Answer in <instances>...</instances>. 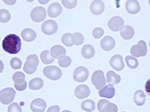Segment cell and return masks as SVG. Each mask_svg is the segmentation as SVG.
<instances>
[{"label": "cell", "mask_w": 150, "mask_h": 112, "mask_svg": "<svg viewBox=\"0 0 150 112\" xmlns=\"http://www.w3.org/2000/svg\"><path fill=\"white\" fill-rule=\"evenodd\" d=\"M125 62H126L128 67L131 68V69H136V68L138 66L139 64L138 60L131 55L126 56V58H125Z\"/></svg>", "instance_id": "obj_30"}, {"label": "cell", "mask_w": 150, "mask_h": 112, "mask_svg": "<svg viewBox=\"0 0 150 112\" xmlns=\"http://www.w3.org/2000/svg\"><path fill=\"white\" fill-rule=\"evenodd\" d=\"M43 73L47 78L53 81L59 79L62 75L61 69L56 66H45L43 70Z\"/></svg>", "instance_id": "obj_4"}, {"label": "cell", "mask_w": 150, "mask_h": 112, "mask_svg": "<svg viewBox=\"0 0 150 112\" xmlns=\"http://www.w3.org/2000/svg\"><path fill=\"white\" fill-rule=\"evenodd\" d=\"M104 8L105 6H104V3L103 1L96 0V1H93L91 3L90 10L95 15H100L104 12Z\"/></svg>", "instance_id": "obj_17"}, {"label": "cell", "mask_w": 150, "mask_h": 112, "mask_svg": "<svg viewBox=\"0 0 150 112\" xmlns=\"http://www.w3.org/2000/svg\"><path fill=\"white\" fill-rule=\"evenodd\" d=\"M47 107V103L43 99L37 98L31 102V110L33 112H44Z\"/></svg>", "instance_id": "obj_15"}, {"label": "cell", "mask_w": 150, "mask_h": 112, "mask_svg": "<svg viewBox=\"0 0 150 112\" xmlns=\"http://www.w3.org/2000/svg\"><path fill=\"white\" fill-rule=\"evenodd\" d=\"M92 85L96 87L97 90H101L105 86L107 79L105 78L104 73L101 70H96L93 73L92 76Z\"/></svg>", "instance_id": "obj_6"}, {"label": "cell", "mask_w": 150, "mask_h": 112, "mask_svg": "<svg viewBox=\"0 0 150 112\" xmlns=\"http://www.w3.org/2000/svg\"><path fill=\"white\" fill-rule=\"evenodd\" d=\"M38 64H39L38 57L35 54L30 55L26 58V63L24 64L23 71L26 72L27 74H33L35 73Z\"/></svg>", "instance_id": "obj_2"}, {"label": "cell", "mask_w": 150, "mask_h": 112, "mask_svg": "<svg viewBox=\"0 0 150 112\" xmlns=\"http://www.w3.org/2000/svg\"><path fill=\"white\" fill-rule=\"evenodd\" d=\"M108 25L109 29L112 32L121 31L124 27V20L119 16H116L110 20Z\"/></svg>", "instance_id": "obj_12"}, {"label": "cell", "mask_w": 150, "mask_h": 112, "mask_svg": "<svg viewBox=\"0 0 150 112\" xmlns=\"http://www.w3.org/2000/svg\"><path fill=\"white\" fill-rule=\"evenodd\" d=\"M47 16V10L44 7H35L31 11V18L36 22H42Z\"/></svg>", "instance_id": "obj_11"}, {"label": "cell", "mask_w": 150, "mask_h": 112, "mask_svg": "<svg viewBox=\"0 0 150 112\" xmlns=\"http://www.w3.org/2000/svg\"><path fill=\"white\" fill-rule=\"evenodd\" d=\"M38 2H39L40 3H41V4H46V3H47L49 1H48V0H47V1H45V2H41V1H38Z\"/></svg>", "instance_id": "obj_41"}, {"label": "cell", "mask_w": 150, "mask_h": 112, "mask_svg": "<svg viewBox=\"0 0 150 112\" xmlns=\"http://www.w3.org/2000/svg\"><path fill=\"white\" fill-rule=\"evenodd\" d=\"M59 105H53V106H50L47 109V112H59Z\"/></svg>", "instance_id": "obj_39"}, {"label": "cell", "mask_w": 150, "mask_h": 112, "mask_svg": "<svg viewBox=\"0 0 150 112\" xmlns=\"http://www.w3.org/2000/svg\"><path fill=\"white\" fill-rule=\"evenodd\" d=\"M41 31L47 35H51L58 31V24L53 20H48L41 25Z\"/></svg>", "instance_id": "obj_8"}, {"label": "cell", "mask_w": 150, "mask_h": 112, "mask_svg": "<svg viewBox=\"0 0 150 112\" xmlns=\"http://www.w3.org/2000/svg\"><path fill=\"white\" fill-rule=\"evenodd\" d=\"M71 37L72 34L70 33H66V34H63L62 37V42L67 46H74L71 41Z\"/></svg>", "instance_id": "obj_34"}, {"label": "cell", "mask_w": 150, "mask_h": 112, "mask_svg": "<svg viewBox=\"0 0 150 112\" xmlns=\"http://www.w3.org/2000/svg\"><path fill=\"white\" fill-rule=\"evenodd\" d=\"M125 8L127 11L131 14H136L140 10V5L138 1L128 0L125 3Z\"/></svg>", "instance_id": "obj_19"}, {"label": "cell", "mask_w": 150, "mask_h": 112, "mask_svg": "<svg viewBox=\"0 0 150 112\" xmlns=\"http://www.w3.org/2000/svg\"><path fill=\"white\" fill-rule=\"evenodd\" d=\"M110 64L114 70L121 71L124 69L125 64L123 61L122 56L120 55H115L110 60Z\"/></svg>", "instance_id": "obj_13"}, {"label": "cell", "mask_w": 150, "mask_h": 112, "mask_svg": "<svg viewBox=\"0 0 150 112\" xmlns=\"http://www.w3.org/2000/svg\"><path fill=\"white\" fill-rule=\"evenodd\" d=\"M98 110L99 112H117L118 107L107 99H101L98 102Z\"/></svg>", "instance_id": "obj_10"}, {"label": "cell", "mask_w": 150, "mask_h": 112, "mask_svg": "<svg viewBox=\"0 0 150 112\" xmlns=\"http://www.w3.org/2000/svg\"><path fill=\"white\" fill-rule=\"evenodd\" d=\"M122 112H125V111H122Z\"/></svg>", "instance_id": "obj_43"}, {"label": "cell", "mask_w": 150, "mask_h": 112, "mask_svg": "<svg viewBox=\"0 0 150 112\" xmlns=\"http://www.w3.org/2000/svg\"><path fill=\"white\" fill-rule=\"evenodd\" d=\"M50 53L52 58L55 59V58H59L62 55H65L66 50L63 46H60V45H55L51 48Z\"/></svg>", "instance_id": "obj_21"}, {"label": "cell", "mask_w": 150, "mask_h": 112, "mask_svg": "<svg viewBox=\"0 0 150 112\" xmlns=\"http://www.w3.org/2000/svg\"><path fill=\"white\" fill-rule=\"evenodd\" d=\"M74 94L77 99H83L89 97L90 94V89L87 85H80L75 88Z\"/></svg>", "instance_id": "obj_14"}, {"label": "cell", "mask_w": 150, "mask_h": 112, "mask_svg": "<svg viewBox=\"0 0 150 112\" xmlns=\"http://www.w3.org/2000/svg\"><path fill=\"white\" fill-rule=\"evenodd\" d=\"M62 12V7L58 2H53L48 7L47 14L49 17L52 18L59 16Z\"/></svg>", "instance_id": "obj_18"}, {"label": "cell", "mask_w": 150, "mask_h": 112, "mask_svg": "<svg viewBox=\"0 0 150 112\" xmlns=\"http://www.w3.org/2000/svg\"><path fill=\"white\" fill-rule=\"evenodd\" d=\"M114 87L111 85H107L98 91L99 96L107 99H112L115 96Z\"/></svg>", "instance_id": "obj_16"}, {"label": "cell", "mask_w": 150, "mask_h": 112, "mask_svg": "<svg viewBox=\"0 0 150 112\" xmlns=\"http://www.w3.org/2000/svg\"><path fill=\"white\" fill-rule=\"evenodd\" d=\"M8 112H22V108L16 102L11 104L8 108Z\"/></svg>", "instance_id": "obj_38"}, {"label": "cell", "mask_w": 150, "mask_h": 112, "mask_svg": "<svg viewBox=\"0 0 150 112\" xmlns=\"http://www.w3.org/2000/svg\"><path fill=\"white\" fill-rule=\"evenodd\" d=\"M11 66L14 70H19L22 66V61L18 58H13L10 61Z\"/></svg>", "instance_id": "obj_35"}, {"label": "cell", "mask_w": 150, "mask_h": 112, "mask_svg": "<svg viewBox=\"0 0 150 112\" xmlns=\"http://www.w3.org/2000/svg\"><path fill=\"white\" fill-rule=\"evenodd\" d=\"M115 40L110 36H105V37L101 40V46L105 51H110L115 47Z\"/></svg>", "instance_id": "obj_20"}, {"label": "cell", "mask_w": 150, "mask_h": 112, "mask_svg": "<svg viewBox=\"0 0 150 112\" xmlns=\"http://www.w3.org/2000/svg\"><path fill=\"white\" fill-rule=\"evenodd\" d=\"M16 91L12 88H6L0 91V102L4 105H9L14 100Z\"/></svg>", "instance_id": "obj_5"}, {"label": "cell", "mask_w": 150, "mask_h": 112, "mask_svg": "<svg viewBox=\"0 0 150 112\" xmlns=\"http://www.w3.org/2000/svg\"><path fill=\"white\" fill-rule=\"evenodd\" d=\"M25 78H26L25 74L21 72H17L13 75L12 79L14 82L15 89L18 91H23L27 88V82Z\"/></svg>", "instance_id": "obj_3"}, {"label": "cell", "mask_w": 150, "mask_h": 112, "mask_svg": "<svg viewBox=\"0 0 150 112\" xmlns=\"http://www.w3.org/2000/svg\"><path fill=\"white\" fill-rule=\"evenodd\" d=\"M21 37L26 42H32L37 37V34L33 29H25L21 32Z\"/></svg>", "instance_id": "obj_22"}, {"label": "cell", "mask_w": 150, "mask_h": 112, "mask_svg": "<svg viewBox=\"0 0 150 112\" xmlns=\"http://www.w3.org/2000/svg\"><path fill=\"white\" fill-rule=\"evenodd\" d=\"M40 58H41V61L43 64H50L53 63L54 61V58H53L50 55L49 50H45L40 55Z\"/></svg>", "instance_id": "obj_29"}, {"label": "cell", "mask_w": 150, "mask_h": 112, "mask_svg": "<svg viewBox=\"0 0 150 112\" xmlns=\"http://www.w3.org/2000/svg\"><path fill=\"white\" fill-rule=\"evenodd\" d=\"M81 108L85 111L92 112L96 109V103L92 99H86V100H84L82 102Z\"/></svg>", "instance_id": "obj_28"}, {"label": "cell", "mask_w": 150, "mask_h": 112, "mask_svg": "<svg viewBox=\"0 0 150 112\" xmlns=\"http://www.w3.org/2000/svg\"><path fill=\"white\" fill-rule=\"evenodd\" d=\"M3 69H4L3 62H2V61L0 60V73H2V71H3Z\"/></svg>", "instance_id": "obj_40"}, {"label": "cell", "mask_w": 150, "mask_h": 112, "mask_svg": "<svg viewBox=\"0 0 150 112\" xmlns=\"http://www.w3.org/2000/svg\"><path fill=\"white\" fill-rule=\"evenodd\" d=\"M146 99V97L143 90H137L134 94V101L137 106H142L144 105Z\"/></svg>", "instance_id": "obj_23"}, {"label": "cell", "mask_w": 150, "mask_h": 112, "mask_svg": "<svg viewBox=\"0 0 150 112\" xmlns=\"http://www.w3.org/2000/svg\"><path fill=\"white\" fill-rule=\"evenodd\" d=\"M104 30H103L101 28H96V29H94L92 31V35H93L94 38H96V39H99V38H101L103 35H104Z\"/></svg>", "instance_id": "obj_37"}, {"label": "cell", "mask_w": 150, "mask_h": 112, "mask_svg": "<svg viewBox=\"0 0 150 112\" xmlns=\"http://www.w3.org/2000/svg\"><path fill=\"white\" fill-rule=\"evenodd\" d=\"M62 112H71V111H68V110H65V111H62Z\"/></svg>", "instance_id": "obj_42"}, {"label": "cell", "mask_w": 150, "mask_h": 112, "mask_svg": "<svg viewBox=\"0 0 150 112\" xmlns=\"http://www.w3.org/2000/svg\"><path fill=\"white\" fill-rule=\"evenodd\" d=\"M71 41L73 45H77V46H80L83 43L84 41V37L81 33L76 32L74 34H72L71 37Z\"/></svg>", "instance_id": "obj_31"}, {"label": "cell", "mask_w": 150, "mask_h": 112, "mask_svg": "<svg viewBox=\"0 0 150 112\" xmlns=\"http://www.w3.org/2000/svg\"><path fill=\"white\" fill-rule=\"evenodd\" d=\"M44 86V81L41 78H35L29 82V88L33 90H37L42 88Z\"/></svg>", "instance_id": "obj_27"}, {"label": "cell", "mask_w": 150, "mask_h": 112, "mask_svg": "<svg viewBox=\"0 0 150 112\" xmlns=\"http://www.w3.org/2000/svg\"><path fill=\"white\" fill-rule=\"evenodd\" d=\"M62 3L64 5V7H65L68 9H72L75 8L77 5V1L76 0H73V1H62Z\"/></svg>", "instance_id": "obj_36"}, {"label": "cell", "mask_w": 150, "mask_h": 112, "mask_svg": "<svg viewBox=\"0 0 150 112\" xmlns=\"http://www.w3.org/2000/svg\"><path fill=\"white\" fill-rule=\"evenodd\" d=\"M22 43L21 37L14 34L7 35L2 41L4 51L11 55H16L21 51Z\"/></svg>", "instance_id": "obj_1"}, {"label": "cell", "mask_w": 150, "mask_h": 112, "mask_svg": "<svg viewBox=\"0 0 150 112\" xmlns=\"http://www.w3.org/2000/svg\"><path fill=\"white\" fill-rule=\"evenodd\" d=\"M95 53H96V50H95V48L92 45L86 44L83 46L82 55L85 58L89 59V58H93V56L95 55Z\"/></svg>", "instance_id": "obj_26"}, {"label": "cell", "mask_w": 150, "mask_h": 112, "mask_svg": "<svg viewBox=\"0 0 150 112\" xmlns=\"http://www.w3.org/2000/svg\"><path fill=\"white\" fill-rule=\"evenodd\" d=\"M121 37L125 40H131L134 36V30L131 26H124L121 31H120Z\"/></svg>", "instance_id": "obj_24"}, {"label": "cell", "mask_w": 150, "mask_h": 112, "mask_svg": "<svg viewBox=\"0 0 150 112\" xmlns=\"http://www.w3.org/2000/svg\"><path fill=\"white\" fill-rule=\"evenodd\" d=\"M147 45L144 41H140L137 45H134L131 47V54L134 58L143 57L147 55Z\"/></svg>", "instance_id": "obj_7"}, {"label": "cell", "mask_w": 150, "mask_h": 112, "mask_svg": "<svg viewBox=\"0 0 150 112\" xmlns=\"http://www.w3.org/2000/svg\"><path fill=\"white\" fill-rule=\"evenodd\" d=\"M59 64L62 67H68L71 64V58L67 55L61 56L59 58Z\"/></svg>", "instance_id": "obj_32"}, {"label": "cell", "mask_w": 150, "mask_h": 112, "mask_svg": "<svg viewBox=\"0 0 150 112\" xmlns=\"http://www.w3.org/2000/svg\"><path fill=\"white\" fill-rule=\"evenodd\" d=\"M107 78H108L107 82H108V84L112 86L114 85H117L121 82V76L120 75L116 74V73L111 70L107 73Z\"/></svg>", "instance_id": "obj_25"}, {"label": "cell", "mask_w": 150, "mask_h": 112, "mask_svg": "<svg viewBox=\"0 0 150 112\" xmlns=\"http://www.w3.org/2000/svg\"><path fill=\"white\" fill-rule=\"evenodd\" d=\"M89 70L85 66H78L74 70L73 74V78L74 81L77 82H83L86 81L89 77Z\"/></svg>", "instance_id": "obj_9"}, {"label": "cell", "mask_w": 150, "mask_h": 112, "mask_svg": "<svg viewBox=\"0 0 150 112\" xmlns=\"http://www.w3.org/2000/svg\"><path fill=\"white\" fill-rule=\"evenodd\" d=\"M11 20V14L6 9L0 10V22L5 23Z\"/></svg>", "instance_id": "obj_33"}]
</instances>
